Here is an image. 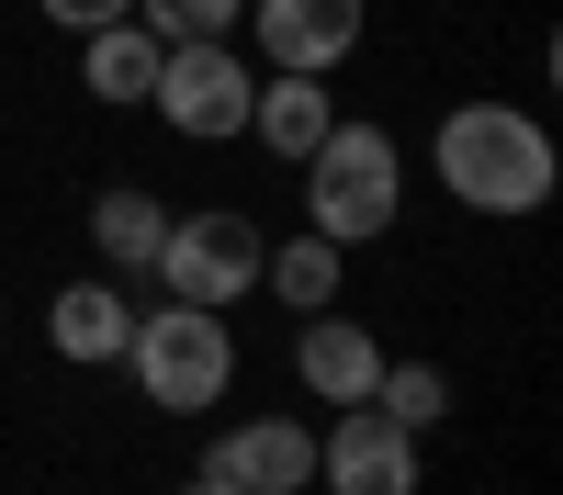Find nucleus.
Returning a JSON list of instances; mask_svg holds the SVG:
<instances>
[{
	"mask_svg": "<svg viewBox=\"0 0 563 495\" xmlns=\"http://www.w3.org/2000/svg\"><path fill=\"white\" fill-rule=\"evenodd\" d=\"M361 23H372V0H249L238 34H260V57L294 79H339L361 57Z\"/></svg>",
	"mask_w": 563,
	"mask_h": 495,
	"instance_id": "obj_6",
	"label": "nucleus"
},
{
	"mask_svg": "<svg viewBox=\"0 0 563 495\" xmlns=\"http://www.w3.org/2000/svg\"><path fill=\"white\" fill-rule=\"evenodd\" d=\"M34 12H45V23H68V34H102V23L135 12V0H34Z\"/></svg>",
	"mask_w": 563,
	"mask_h": 495,
	"instance_id": "obj_17",
	"label": "nucleus"
},
{
	"mask_svg": "<svg viewBox=\"0 0 563 495\" xmlns=\"http://www.w3.org/2000/svg\"><path fill=\"white\" fill-rule=\"evenodd\" d=\"M124 372H135V394H147L158 417H203V405H225V383H238V327H225L214 304H147L124 327Z\"/></svg>",
	"mask_w": 563,
	"mask_h": 495,
	"instance_id": "obj_2",
	"label": "nucleus"
},
{
	"mask_svg": "<svg viewBox=\"0 0 563 495\" xmlns=\"http://www.w3.org/2000/svg\"><path fill=\"white\" fill-rule=\"evenodd\" d=\"M372 372H384V338L350 327V315H305L294 327V383L339 417V405H372Z\"/></svg>",
	"mask_w": 563,
	"mask_h": 495,
	"instance_id": "obj_9",
	"label": "nucleus"
},
{
	"mask_svg": "<svg viewBox=\"0 0 563 495\" xmlns=\"http://www.w3.org/2000/svg\"><path fill=\"white\" fill-rule=\"evenodd\" d=\"M327 124H339V102H327V79H294V68H271V79L249 90V135H260L271 158H294V169L316 158V135H327Z\"/></svg>",
	"mask_w": 563,
	"mask_h": 495,
	"instance_id": "obj_13",
	"label": "nucleus"
},
{
	"mask_svg": "<svg viewBox=\"0 0 563 495\" xmlns=\"http://www.w3.org/2000/svg\"><path fill=\"white\" fill-rule=\"evenodd\" d=\"M260 259H271V237L238 214V203H203V214H169V248H158V270L147 282L169 293V304H249L260 293Z\"/></svg>",
	"mask_w": 563,
	"mask_h": 495,
	"instance_id": "obj_4",
	"label": "nucleus"
},
{
	"mask_svg": "<svg viewBox=\"0 0 563 495\" xmlns=\"http://www.w3.org/2000/svg\"><path fill=\"white\" fill-rule=\"evenodd\" d=\"M372 405H384L395 428H440L451 417V372L440 360H384V372H372Z\"/></svg>",
	"mask_w": 563,
	"mask_h": 495,
	"instance_id": "obj_15",
	"label": "nucleus"
},
{
	"mask_svg": "<svg viewBox=\"0 0 563 495\" xmlns=\"http://www.w3.org/2000/svg\"><path fill=\"white\" fill-rule=\"evenodd\" d=\"M395 214H406V158H395V135L339 113V124L316 135V158H305V225H316V237H339V248H361V237H384Z\"/></svg>",
	"mask_w": 563,
	"mask_h": 495,
	"instance_id": "obj_3",
	"label": "nucleus"
},
{
	"mask_svg": "<svg viewBox=\"0 0 563 495\" xmlns=\"http://www.w3.org/2000/svg\"><path fill=\"white\" fill-rule=\"evenodd\" d=\"M180 495H238V484H225V473H192V484H180Z\"/></svg>",
	"mask_w": 563,
	"mask_h": 495,
	"instance_id": "obj_18",
	"label": "nucleus"
},
{
	"mask_svg": "<svg viewBox=\"0 0 563 495\" xmlns=\"http://www.w3.org/2000/svg\"><path fill=\"white\" fill-rule=\"evenodd\" d=\"M429 169H440V192H451L462 214L519 225V214L552 203V169H563V158H552L541 113H519V102H451L440 135H429Z\"/></svg>",
	"mask_w": 563,
	"mask_h": 495,
	"instance_id": "obj_1",
	"label": "nucleus"
},
{
	"mask_svg": "<svg viewBox=\"0 0 563 495\" xmlns=\"http://www.w3.org/2000/svg\"><path fill=\"white\" fill-rule=\"evenodd\" d=\"M158 57H169V45L147 34V23H102V34H79V90H90V102H102V113H147V90H158Z\"/></svg>",
	"mask_w": 563,
	"mask_h": 495,
	"instance_id": "obj_11",
	"label": "nucleus"
},
{
	"mask_svg": "<svg viewBox=\"0 0 563 495\" xmlns=\"http://www.w3.org/2000/svg\"><path fill=\"white\" fill-rule=\"evenodd\" d=\"M203 473H225L238 495H305L316 484V428L305 417H238L203 450Z\"/></svg>",
	"mask_w": 563,
	"mask_h": 495,
	"instance_id": "obj_8",
	"label": "nucleus"
},
{
	"mask_svg": "<svg viewBox=\"0 0 563 495\" xmlns=\"http://www.w3.org/2000/svg\"><path fill=\"white\" fill-rule=\"evenodd\" d=\"M339 259H350V248H339V237H316V225H305V237H282V248L260 259V293H282L294 315H327V293L350 282Z\"/></svg>",
	"mask_w": 563,
	"mask_h": 495,
	"instance_id": "obj_14",
	"label": "nucleus"
},
{
	"mask_svg": "<svg viewBox=\"0 0 563 495\" xmlns=\"http://www.w3.org/2000/svg\"><path fill=\"white\" fill-rule=\"evenodd\" d=\"M316 484L327 495H417V428H395L384 405H339L316 439Z\"/></svg>",
	"mask_w": 563,
	"mask_h": 495,
	"instance_id": "obj_7",
	"label": "nucleus"
},
{
	"mask_svg": "<svg viewBox=\"0 0 563 495\" xmlns=\"http://www.w3.org/2000/svg\"><path fill=\"white\" fill-rule=\"evenodd\" d=\"M249 57H238V34H192V45H169L158 57V90H147V113L169 135H192V147H225V135H249Z\"/></svg>",
	"mask_w": 563,
	"mask_h": 495,
	"instance_id": "obj_5",
	"label": "nucleus"
},
{
	"mask_svg": "<svg viewBox=\"0 0 563 495\" xmlns=\"http://www.w3.org/2000/svg\"><path fill=\"white\" fill-rule=\"evenodd\" d=\"M124 327H135V293L113 282V270H102V282H68L57 304H45V349L79 360V372H113V360H124Z\"/></svg>",
	"mask_w": 563,
	"mask_h": 495,
	"instance_id": "obj_10",
	"label": "nucleus"
},
{
	"mask_svg": "<svg viewBox=\"0 0 563 495\" xmlns=\"http://www.w3.org/2000/svg\"><path fill=\"white\" fill-rule=\"evenodd\" d=\"M90 248H102V270H113V282H124V270L147 282V270H158V248H169V203L147 192V180H113V192L90 203Z\"/></svg>",
	"mask_w": 563,
	"mask_h": 495,
	"instance_id": "obj_12",
	"label": "nucleus"
},
{
	"mask_svg": "<svg viewBox=\"0 0 563 495\" xmlns=\"http://www.w3.org/2000/svg\"><path fill=\"white\" fill-rule=\"evenodd\" d=\"M0 338H12V315H0Z\"/></svg>",
	"mask_w": 563,
	"mask_h": 495,
	"instance_id": "obj_19",
	"label": "nucleus"
},
{
	"mask_svg": "<svg viewBox=\"0 0 563 495\" xmlns=\"http://www.w3.org/2000/svg\"><path fill=\"white\" fill-rule=\"evenodd\" d=\"M135 12H147L158 45H192V34H238V23H249V0H135Z\"/></svg>",
	"mask_w": 563,
	"mask_h": 495,
	"instance_id": "obj_16",
	"label": "nucleus"
}]
</instances>
